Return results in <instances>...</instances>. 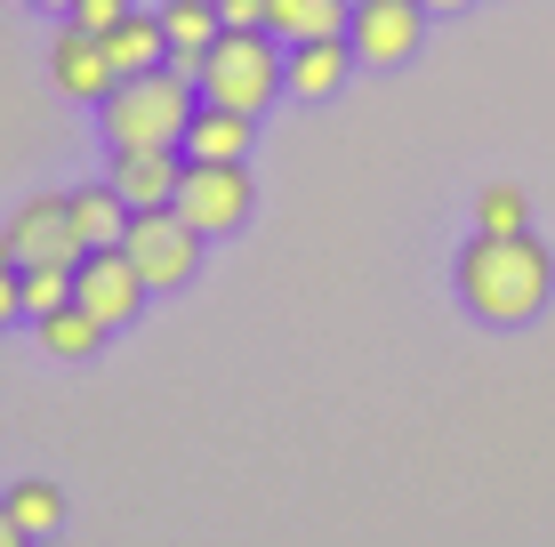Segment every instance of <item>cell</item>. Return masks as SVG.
Returning a JSON list of instances; mask_svg holds the SVG:
<instances>
[{
    "mask_svg": "<svg viewBox=\"0 0 555 547\" xmlns=\"http://www.w3.org/2000/svg\"><path fill=\"white\" fill-rule=\"evenodd\" d=\"M347 41H354L362 65H378V73L411 65L418 41H427V0H354Z\"/></svg>",
    "mask_w": 555,
    "mask_h": 547,
    "instance_id": "8",
    "label": "cell"
},
{
    "mask_svg": "<svg viewBox=\"0 0 555 547\" xmlns=\"http://www.w3.org/2000/svg\"><path fill=\"white\" fill-rule=\"evenodd\" d=\"M49 81L65 89L73 105H105L113 89H121V65H113V49H105V32H89V25H56V41H49Z\"/></svg>",
    "mask_w": 555,
    "mask_h": 547,
    "instance_id": "9",
    "label": "cell"
},
{
    "mask_svg": "<svg viewBox=\"0 0 555 547\" xmlns=\"http://www.w3.org/2000/svg\"><path fill=\"white\" fill-rule=\"evenodd\" d=\"M9 258H16V234H9V225H0V266H9Z\"/></svg>",
    "mask_w": 555,
    "mask_h": 547,
    "instance_id": "26",
    "label": "cell"
},
{
    "mask_svg": "<svg viewBox=\"0 0 555 547\" xmlns=\"http://www.w3.org/2000/svg\"><path fill=\"white\" fill-rule=\"evenodd\" d=\"M451 282H459V307H467L475 323L524 330L555 298V258H547V242H531V225L524 234H475L467 250H459Z\"/></svg>",
    "mask_w": 555,
    "mask_h": 547,
    "instance_id": "1",
    "label": "cell"
},
{
    "mask_svg": "<svg viewBox=\"0 0 555 547\" xmlns=\"http://www.w3.org/2000/svg\"><path fill=\"white\" fill-rule=\"evenodd\" d=\"M266 25L282 41H314V32H347L354 25V0H266Z\"/></svg>",
    "mask_w": 555,
    "mask_h": 547,
    "instance_id": "16",
    "label": "cell"
},
{
    "mask_svg": "<svg viewBox=\"0 0 555 547\" xmlns=\"http://www.w3.org/2000/svg\"><path fill=\"white\" fill-rule=\"evenodd\" d=\"M354 65H362V56H354L347 32H314V41H291V97H306V105L338 97Z\"/></svg>",
    "mask_w": 555,
    "mask_h": 547,
    "instance_id": "11",
    "label": "cell"
},
{
    "mask_svg": "<svg viewBox=\"0 0 555 547\" xmlns=\"http://www.w3.org/2000/svg\"><path fill=\"white\" fill-rule=\"evenodd\" d=\"M162 25H169V65L202 73V56L218 49V32H225V9L218 0H162Z\"/></svg>",
    "mask_w": 555,
    "mask_h": 547,
    "instance_id": "13",
    "label": "cell"
},
{
    "mask_svg": "<svg viewBox=\"0 0 555 547\" xmlns=\"http://www.w3.org/2000/svg\"><path fill=\"white\" fill-rule=\"evenodd\" d=\"M25 9H56V16H73V0H25Z\"/></svg>",
    "mask_w": 555,
    "mask_h": 547,
    "instance_id": "27",
    "label": "cell"
},
{
    "mask_svg": "<svg viewBox=\"0 0 555 547\" xmlns=\"http://www.w3.org/2000/svg\"><path fill=\"white\" fill-rule=\"evenodd\" d=\"M16 539H25V523H16V507L0 499V547H16Z\"/></svg>",
    "mask_w": 555,
    "mask_h": 547,
    "instance_id": "24",
    "label": "cell"
},
{
    "mask_svg": "<svg viewBox=\"0 0 555 547\" xmlns=\"http://www.w3.org/2000/svg\"><path fill=\"white\" fill-rule=\"evenodd\" d=\"M524 225H531L524 185H483V194H475V234H524Z\"/></svg>",
    "mask_w": 555,
    "mask_h": 547,
    "instance_id": "19",
    "label": "cell"
},
{
    "mask_svg": "<svg viewBox=\"0 0 555 547\" xmlns=\"http://www.w3.org/2000/svg\"><path fill=\"white\" fill-rule=\"evenodd\" d=\"M225 25H266V0H218Z\"/></svg>",
    "mask_w": 555,
    "mask_h": 547,
    "instance_id": "23",
    "label": "cell"
},
{
    "mask_svg": "<svg viewBox=\"0 0 555 547\" xmlns=\"http://www.w3.org/2000/svg\"><path fill=\"white\" fill-rule=\"evenodd\" d=\"M73 307V266H25V323Z\"/></svg>",
    "mask_w": 555,
    "mask_h": 547,
    "instance_id": "20",
    "label": "cell"
},
{
    "mask_svg": "<svg viewBox=\"0 0 555 547\" xmlns=\"http://www.w3.org/2000/svg\"><path fill=\"white\" fill-rule=\"evenodd\" d=\"M105 178L129 194V210H162V201H178V185H185V145H121Z\"/></svg>",
    "mask_w": 555,
    "mask_h": 547,
    "instance_id": "10",
    "label": "cell"
},
{
    "mask_svg": "<svg viewBox=\"0 0 555 547\" xmlns=\"http://www.w3.org/2000/svg\"><path fill=\"white\" fill-rule=\"evenodd\" d=\"M250 138H258V113L202 97V113L185 121V161H250Z\"/></svg>",
    "mask_w": 555,
    "mask_h": 547,
    "instance_id": "12",
    "label": "cell"
},
{
    "mask_svg": "<svg viewBox=\"0 0 555 547\" xmlns=\"http://www.w3.org/2000/svg\"><path fill=\"white\" fill-rule=\"evenodd\" d=\"M121 250L138 258V274L153 282V298H162V290H185V282L202 274V250H209V234H202V225L178 210V201H162V210H138V218H129Z\"/></svg>",
    "mask_w": 555,
    "mask_h": 547,
    "instance_id": "4",
    "label": "cell"
},
{
    "mask_svg": "<svg viewBox=\"0 0 555 547\" xmlns=\"http://www.w3.org/2000/svg\"><path fill=\"white\" fill-rule=\"evenodd\" d=\"M129 16V0H73V25H89V32H113Z\"/></svg>",
    "mask_w": 555,
    "mask_h": 547,
    "instance_id": "22",
    "label": "cell"
},
{
    "mask_svg": "<svg viewBox=\"0 0 555 547\" xmlns=\"http://www.w3.org/2000/svg\"><path fill=\"white\" fill-rule=\"evenodd\" d=\"M73 298H81L89 314H98L105 330H129L145 314V298H153V282L138 274V258L121 250V242H105V250H89L81 266H73Z\"/></svg>",
    "mask_w": 555,
    "mask_h": 547,
    "instance_id": "6",
    "label": "cell"
},
{
    "mask_svg": "<svg viewBox=\"0 0 555 547\" xmlns=\"http://www.w3.org/2000/svg\"><path fill=\"white\" fill-rule=\"evenodd\" d=\"M178 210L202 225L209 242L242 234L258 210V185H250V161H185V185H178Z\"/></svg>",
    "mask_w": 555,
    "mask_h": 547,
    "instance_id": "5",
    "label": "cell"
},
{
    "mask_svg": "<svg viewBox=\"0 0 555 547\" xmlns=\"http://www.w3.org/2000/svg\"><path fill=\"white\" fill-rule=\"evenodd\" d=\"M129 218H138V210H129V194H121V185H73V225H81V242H89V250H105V242H121L129 234Z\"/></svg>",
    "mask_w": 555,
    "mask_h": 547,
    "instance_id": "15",
    "label": "cell"
},
{
    "mask_svg": "<svg viewBox=\"0 0 555 547\" xmlns=\"http://www.w3.org/2000/svg\"><path fill=\"white\" fill-rule=\"evenodd\" d=\"M105 338H113V330L81 307V298H73V307H56V314H41V347L56 354V363H89V354H98Z\"/></svg>",
    "mask_w": 555,
    "mask_h": 547,
    "instance_id": "17",
    "label": "cell"
},
{
    "mask_svg": "<svg viewBox=\"0 0 555 547\" xmlns=\"http://www.w3.org/2000/svg\"><path fill=\"white\" fill-rule=\"evenodd\" d=\"M9 234H16V266H81L89 242L73 225V194H25L9 210Z\"/></svg>",
    "mask_w": 555,
    "mask_h": 547,
    "instance_id": "7",
    "label": "cell"
},
{
    "mask_svg": "<svg viewBox=\"0 0 555 547\" xmlns=\"http://www.w3.org/2000/svg\"><path fill=\"white\" fill-rule=\"evenodd\" d=\"M105 49H113V65H121V81H129V73L169 65V25H162V9H129L121 25L105 32Z\"/></svg>",
    "mask_w": 555,
    "mask_h": 547,
    "instance_id": "14",
    "label": "cell"
},
{
    "mask_svg": "<svg viewBox=\"0 0 555 547\" xmlns=\"http://www.w3.org/2000/svg\"><path fill=\"white\" fill-rule=\"evenodd\" d=\"M9 507H16V523H25V539H49L56 523H65V492H56V483H41V476L16 483Z\"/></svg>",
    "mask_w": 555,
    "mask_h": 547,
    "instance_id": "18",
    "label": "cell"
},
{
    "mask_svg": "<svg viewBox=\"0 0 555 547\" xmlns=\"http://www.w3.org/2000/svg\"><path fill=\"white\" fill-rule=\"evenodd\" d=\"M459 9H467V0H427V16H459Z\"/></svg>",
    "mask_w": 555,
    "mask_h": 547,
    "instance_id": "25",
    "label": "cell"
},
{
    "mask_svg": "<svg viewBox=\"0 0 555 547\" xmlns=\"http://www.w3.org/2000/svg\"><path fill=\"white\" fill-rule=\"evenodd\" d=\"M202 113V81L185 65H153V73H129L121 89L98 105V129L121 145H185V121Z\"/></svg>",
    "mask_w": 555,
    "mask_h": 547,
    "instance_id": "2",
    "label": "cell"
},
{
    "mask_svg": "<svg viewBox=\"0 0 555 547\" xmlns=\"http://www.w3.org/2000/svg\"><path fill=\"white\" fill-rule=\"evenodd\" d=\"M9 323H25V266H16V258L0 266V330Z\"/></svg>",
    "mask_w": 555,
    "mask_h": 547,
    "instance_id": "21",
    "label": "cell"
},
{
    "mask_svg": "<svg viewBox=\"0 0 555 547\" xmlns=\"http://www.w3.org/2000/svg\"><path fill=\"white\" fill-rule=\"evenodd\" d=\"M202 97L209 105H242V113H266L291 89V41L274 25H225L218 49L202 56Z\"/></svg>",
    "mask_w": 555,
    "mask_h": 547,
    "instance_id": "3",
    "label": "cell"
}]
</instances>
